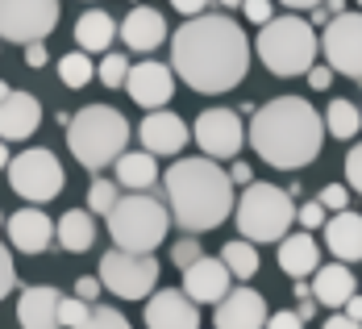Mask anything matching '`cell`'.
I'll return each instance as SVG.
<instances>
[{"mask_svg":"<svg viewBox=\"0 0 362 329\" xmlns=\"http://www.w3.org/2000/svg\"><path fill=\"white\" fill-rule=\"evenodd\" d=\"M171 67L192 92L221 96L250 71V37L225 13L187 17L171 34Z\"/></svg>","mask_w":362,"mask_h":329,"instance_id":"cell-1","label":"cell"},{"mask_svg":"<svg viewBox=\"0 0 362 329\" xmlns=\"http://www.w3.org/2000/svg\"><path fill=\"white\" fill-rule=\"evenodd\" d=\"M325 117L313 109L304 96H275L271 105L254 109L250 117V146L258 150L262 163L279 167V171H300L308 167L321 146H325Z\"/></svg>","mask_w":362,"mask_h":329,"instance_id":"cell-2","label":"cell"},{"mask_svg":"<svg viewBox=\"0 0 362 329\" xmlns=\"http://www.w3.org/2000/svg\"><path fill=\"white\" fill-rule=\"evenodd\" d=\"M167 187V209L171 221L187 233H209L229 221L233 204V175L221 171L217 158L200 154V158H175L171 171L163 175Z\"/></svg>","mask_w":362,"mask_h":329,"instance_id":"cell-3","label":"cell"},{"mask_svg":"<svg viewBox=\"0 0 362 329\" xmlns=\"http://www.w3.org/2000/svg\"><path fill=\"white\" fill-rule=\"evenodd\" d=\"M129 142V121L121 109L109 105H88L67 121V146H71L75 163L88 171H105L112 167Z\"/></svg>","mask_w":362,"mask_h":329,"instance_id":"cell-4","label":"cell"},{"mask_svg":"<svg viewBox=\"0 0 362 329\" xmlns=\"http://www.w3.org/2000/svg\"><path fill=\"white\" fill-rule=\"evenodd\" d=\"M254 50L271 75L291 79V75H308V67L317 63L321 34L304 17H271L267 25H258Z\"/></svg>","mask_w":362,"mask_h":329,"instance_id":"cell-5","label":"cell"},{"mask_svg":"<svg viewBox=\"0 0 362 329\" xmlns=\"http://www.w3.org/2000/svg\"><path fill=\"white\" fill-rule=\"evenodd\" d=\"M167 229H171V209H163V200H154L150 192L121 196L109 213V238L134 255H154L163 246Z\"/></svg>","mask_w":362,"mask_h":329,"instance_id":"cell-6","label":"cell"},{"mask_svg":"<svg viewBox=\"0 0 362 329\" xmlns=\"http://www.w3.org/2000/svg\"><path fill=\"white\" fill-rule=\"evenodd\" d=\"M233 217H238V233L250 242H284L296 221V204L275 183H246Z\"/></svg>","mask_w":362,"mask_h":329,"instance_id":"cell-7","label":"cell"},{"mask_svg":"<svg viewBox=\"0 0 362 329\" xmlns=\"http://www.w3.org/2000/svg\"><path fill=\"white\" fill-rule=\"evenodd\" d=\"M8 183H13V192H17L21 200L46 204V200H54V196L63 192L67 175H63V163H59L50 150L30 146L8 163Z\"/></svg>","mask_w":362,"mask_h":329,"instance_id":"cell-8","label":"cell"},{"mask_svg":"<svg viewBox=\"0 0 362 329\" xmlns=\"http://www.w3.org/2000/svg\"><path fill=\"white\" fill-rule=\"evenodd\" d=\"M100 284L121 300H146L158 284V262H154V255H134V250L112 246L100 258Z\"/></svg>","mask_w":362,"mask_h":329,"instance_id":"cell-9","label":"cell"},{"mask_svg":"<svg viewBox=\"0 0 362 329\" xmlns=\"http://www.w3.org/2000/svg\"><path fill=\"white\" fill-rule=\"evenodd\" d=\"M59 25V0H0V37L4 42H42Z\"/></svg>","mask_w":362,"mask_h":329,"instance_id":"cell-10","label":"cell"},{"mask_svg":"<svg viewBox=\"0 0 362 329\" xmlns=\"http://www.w3.org/2000/svg\"><path fill=\"white\" fill-rule=\"evenodd\" d=\"M321 54L337 75L362 79V13L329 17L325 34H321Z\"/></svg>","mask_w":362,"mask_h":329,"instance_id":"cell-11","label":"cell"},{"mask_svg":"<svg viewBox=\"0 0 362 329\" xmlns=\"http://www.w3.org/2000/svg\"><path fill=\"white\" fill-rule=\"evenodd\" d=\"M192 134H196V146L204 150L209 158H238L242 142H250L242 117L233 109H204L196 117Z\"/></svg>","mask_w":362,"mask_h":329,"instance_id":"cell-12","label":"cell"},{"mask_svg":"<svg viewBox=\"0 0 362 329\" xmlns=\"http://www.w3.org/2000/svg\"><path fill=\"white\" fill-rule=\"evenodd\" d=\"M125 92H129V100L142 105V109H163V105L175 96V67L146 59V63H138V67H129V75H125Z\"/></svg>","mask_w":362,"mask_h":329,"instance_id":"cell-13","label":"cell"},{"mask_svg":"<svg viewBox=\"0 0 362 329\" xmlns=\"http://www.w3.org/2000/svg\"><path fill=\"white\" fill-rule=\"evenodd\" d=\"M146 329H200V308L180 288L150 292V300H146Z\"/></svg>","mask_w":362,"mask_h":329,"instance_id":"cell-14","label":"cell"},{"mask_svg":"<svg viewBox=\"0 0 362 329\" xmlns=\"http://www.w3.org/2000/svg\"><path fill=\"white\" fill-rule=\"evenodd\" d=\"M138 138H142V150L171 158V154H180V150L187 146L192 129H187V121L175 117V112L150 109V112H146V121H142V129H138Z\"/></svg>","mask_w":362,"mask_h":329,"instance_id":"cell-15","label":"cell"},{"mask_svg":"<svg viewBox=\"0 0 362 329\" xmlns=\"http://www.w3.org/2000/svg\"><path fill=\"white\" fill-rule=\"evenodd\" d=\"M229 279H233V271L225 267V258L200 255L192 267H183V292L192 296L196 304H217V300H225Z\"/></svg>","mask_w":362,"mask_h":329,"instance_id":"cell-16","label":"cell"},{"mask_svg":"<svg viewBox=\"0 0 362 329\" xmlns=\"http://www.w3.org/2000/svg\"><path fill=\"white\" fill-rule=\"evenodd\" d=\"M217 329H267V300L254 288H229L213 308Z\"/></svg>","mask_w":362,"mask_h":329,"instance_id":"cell-17","label":"cell"},{"mask_svg":"<svg viewBox=\"0 0 362 329\" xmlns=\"http://www.w3.org/2000/svg\"><path fill=\"white\" fill-rule=\"evenodd\" d=\"M42 125V105L30 92H8L0 100V138L4 142H25Z\"/></svg>","mask_w":362,"mask_h":329,"instance_id":"cell-18","label":"cell"},{"mask_svg":"<svg viewBox=\"0 0 362 329\" xmlns=\"http://www.w3.org/2000/svg\"><path fill=\"white\" fill-rule=\"evenodd\" d=\"M121 42L129 46V50H138V54H150V50H158L163 42H167V21H163V13L158 8H129L125 13V21H121Z\"/></svg>","mask_w":362,"mask_h":329,"instance_id":"cell-19","label":"cell"},{"mask_svg":"<svg viewBox=\"0 0 362 329\" xmlns=\"http://www.w3.org/2000/svg\"><path fill=\"white\" fill-rule=\"evenodd\" d=\"M59 304H63V292L50 288V284H34L25 288L21 300H17V321L21 329H59Z\"/></svg>","mask_w":362,"mask_h":329,"instance_id":"cell-20","label":"cell"},{"mask_svg":"<svg viewBox=\"0 0 362 329\" xmlns=\"http://www.w3.org/2000/svg\"><path fill=\"white\" fill-rule=\"evenodd\" d=\"M358 292V279L350 271V262L333 258L329 267H317L313 271V300L325 304V308H346V300Z\"/></svg>","mask_w":362,"mask_h":329,"instance_id":"cell-21","label":"cell"},{"mask_svg":"<svg viewBox=\"0 0 362 329\" xmlns=\"http://www.w3.org/2000/svg\"><path fill=\"white\" fill-rule=\"evenodd\" d=\"M8 242L21 255H42L54 242V221L46 217L42 209H21V213L8 217Z\"/></svg>","mask_w":362,"mask_h":329,"instance_id":"cell-22","label":"cell"},{"mask_svg":"<svg viewBox=\"0 0 362 329\" xmlns=\"http://www.w3.org/2000/svg\"><path fill=\"white\" fill-rule=\"evenodd\" d=\"M325 246L341 262H362V213H333L325 221Z\"/></svg>","mask_w":362,"mask_h":329,"instance_id":"cell-23","label":"cell"},{"mask_svg":"<svg viewBox=\"0 0 362 329\" xmlns=\"http://www.w3.org/2000/svg\"><path fill=\"white\" fill-rule=\"evenodd\" d=\"M279 267L296 275V279H304V275H313L317 267H321V242L308 233V229H300V233H288L284 242H279Z\"/></svg>","mask_w":362,"mask_h":329,"instance_id":"cell-24","label":"cell"},{"mask_svg":"<svg viewBox=\"0 0 362 329\" xmlns=\"http://www.w3.org/2000/svg\"><path fill=\"white\" fill-rule=\"evenodd\" d=\"M121 34V25L112 21L105 8H88L79 21H75V42H79V50H88V54H105L112 42Z\"/></svg>","mask_w":362,"mask_h":329,"instance_id":"cell-25","label":"cell"},{"mask_svg":"<svg viewBox=\"0 0 362 329\" xmlns=\"http://www.w3.org/2000/svg\"><path fill=\"white\" fill-rule=\"evenodd\" d=\"M158 154H150V150H125L112 167H117V183L125 187V192H150L154 180H158V163H154Z\"/></svg>","mask_w":362,"mask_h":329,"instance_id":"cell-26","label":"cell"},{"mask_svg":"<svg viewBox=\"0 0 362 329\" xmlns=\"http://www.w3.org/2000/svg\"><path fill=\"white\" fill-rule=\"evenodd\" d=\"M54 242L63 246V250H71V255H83L92 242H96V221L88 209H71V213H63L59 225H54Z\"/></svg>","mask_w":362,"mask_h":329,"instance_id":"cell-27","label":"cell"},{"mask_svg":"<svg viewBox=\"0 0 362 329\" xmlns=\"http://www.w3.org/2000/svg\"><path fill=\"white\" fill-rule=\"evenodd\" d=\"M325 129L333 134V138H358V129H362V109L354 105V100H333L325 109Z\"/></svg>","mask_w":362,"mask_h":329,"instance_id":"cell-28","label":"cell"},{"mask_svg":"<svg viewBox=\"0 0 362 329\" xmlns=\"http://www.w3.org/2000/svg\"><path fill=\"white\" fill-rule=\"evenodd\" d=\"M221 258H225V267L233 271V279H250L254 271H258V250H254L250 238H242V242H225Z\"/></svg>","mask_w":362,"mask_h":329,"instance_id":"cell-29","label":"cell"},{"mask_svg":"<svg viewBox=\"0 0 362 329\" xmlns=\"http://www.w3.org/2000/svg\"><path fill=\"white\" fill-rule=\"evenodd\" d=\"M92 75H96V67H92V54L88 50H75V54H63L59 59V79L67 88H83Z\"/></svg>","mask_w":362,"mask_h":329,"instance_id":"cell-30","label":"cell"},{"mask_svg":"<svg viewBox=\"0 0 362 329\" xmlns=\"http://www.w3.org/2000/svg\"><path fill=\"white\" fill-rule=\"evenodd\" d=\"M117 200H121V183H112V180H92V187H88V209H92V213L109 217Z\"/></svg>","mask_w":362,"mask_h":329,"instance_id":"cell-31","label":"cell"},{"mask_svg":"<svg viewBox=\"0 0 362 329\" xmlns=\"http://www.w3.org/2000/svg\"><path fill=\"white\" fill-rule=\"evenodd\" d=\"M96 75H100V83H105V88H121V83H125V75H129V59H125V54H117V50H109V54L100 59Z\"/></svg>","mask_w":362,"mask_h":329,"instance_id":"cell-32","label":"cell"},{"mask_svg":"<svg viewBox=\"0 0 362 329\" xmlns=\"http://www.w3.org/2000/svg\"><path fill=\"white\" fill-rule=\"evenodd\" d=\"M88 313H92V304H88L83 296H63V304H59V321L67 329H79L88 321Z\"/></svg>","mask_w":362,"mask_h":329,"instance_id":"cell-33","label":"cell"},{"mask_svg":"<svg viewBox=\"0 0 362 329\" xmlns=\"http://www.w3.org/2000/svg\"><path fill=\"white\" fill-rule=\"evenodd\" d=\"M79 329H129V321L117 313V308H105V304H92V313H88V321Z\"/></svg>","mask_w":362,"mask_h":329,"instance_id":"cell-34","label":"cell"},{"mask_svg":"<svg viewBox=\"0 0 362 329\" xmlns=\"http://www.w3.org/2000/svg\"><path fill=\"white\" fill-rule=\"evenodd\" d=\"M296 221H300L304 229H325V221H329V209L321 204V200H308L304 209H296Z\"/></svg>","mask_w":362,"mask_h":329,"instance_id":"cell-35","label":"cell"},{"mask_svg":"<svg viewBox=\"0 0 362 329\" xmlns=\"http://www.w3.org/2000/svg\"><path fill=\"white\" fill-rule=\"evenodd\" d=\"M17 288V267H13V255H8V246L0 242V300Z\"/></svg>","mask_w":362,"mask_h":329,"instance_id":"cell-36","label":"cell"},{"mask_svg":"<svg viewBox=\"0 0 362 329\" xmlns=\"http://www.w3.org/2000/svg\"><path fill=\"white\" fill-rule=\"evenodd\" d=\"M325 209H333V213H341L346 204H350V187H341V183H329V187H321V196H317Z\"/></svg>","mask_w":362,"mask_h":329,"instance_id":"cell-37","label":"cell"},{"mask_svg":"<svg viewBox=\"0 0 362 329\" xmlns=\"http://www.w3.org/2000/svg\"><path fill=\"white\" fill-rule=\"evenodd\" d=\"M204 255V250H200V242H192V238H183V242H175V246H171V258H175V267H192V262H196V258Z\"/></svg>","mask_w":362,"mask_h":329,"instance_id":"cell-38","label":"cell"},{"mask_svg":"<svg viewBox=\"0 0 362 329\" xmlns=\"http://www.w3.org/2000/svg\"><path fill=\"white\" fill-rule=\"evenodd\" d=\"M346 180H350L354 192H362V142L346 154Z\"/></svg>","mask_w":362,"mask_h":329,"instance_id":"cell-39","label":"cell"},{"mask_svg":"<svg viewBox=\"0 0 362 329\" xmlns=\"http://www.w3.org/2000/svg\"><path fill=\"white\" fill-rule=\"evenodd\" d=\"M267 329H304V317H300V308H284V313L267 317Z\"/></svg>","mask_w":362,"mask_h":329,"instance_id":"cell-40","label":"cell"},{"mask_svg":"<svg viewBox=\"0 0 362 329\" xmlns=\"http://www.w3.org/2000/svg\"><path fill=\"white\" fill-rule=\"evenodd\" d=\"M242 8H246V17H250L254 25H267V21L275 17V8H271V0H246Z\"/></svg>","mask_w":362,"mask_h":329,"instance_id":"cell-41","label":"cell"},{"mask_svg":"<svg viewBox=\"0 0 362 329\" xmlns=\"http://www.w3.org/2000/svg\"><path fill=\"white\" fill-rule=\"evenodd\" d=\"M100 288H105V284H100L96 275H83V279H75V296H83L88 304H96V296H100Z\"/></svg>","mask_w":362,"mask_h":329,"instance_id":"cell-42","label":"cell"},{"mask_svg":"<svg viewBox=\"0 0 362 329\" xmlns=\"http://www.w3.org/2000/svg\"><path fill=\"white\" fill-rule=\"evenodd\" d=\"M209 4H213V0H171V8H175V13H183V17H200Z\"/></svg>","mask_w":362,"mask_h":329,"instance_id":"cell-43","label":"cell"},{"mask_svg":"<svg viewBox=\"0 0 362 329\" xmlns=\"http://www.w3.org/2000/svg\"><path fill=\"white\" fill-rule=\"evenodd\" d=\"M329 79H333V67H317V63H313V67H308V83H313V88H317V92H325L329 88Z\"/></svg>","mask_w":362,"mask_h":329,"instance_id":"cell-44","label":"cell"},{"mask_svg":"<svg viewBox=\"0 0 362 329\" xmlns=\"http://www.w3.org/2000/svg\"><path fill=\"white\" fill-rule=\"evenodd\" d=\"M25 63H30V67H46V46H42V42H30V46H25Z\"/></svg>","mask_w":362,"mask_h":329,"instance_id":"cell-45","label":"cell"},{"mask_svg":"<svg viewBox=\"0 0 362 329\" xmlns=\"http://www.w3.org/2000/svg\"><path fill=\"white\" fill-rule=\"evenodd\" d=\"M325 329H362V321H354V317H346V313H333L325 321Z\"/></svg>","mask_w":362,"mask_h":329,"instance_id":"cell-46","label":"cell"},{"mask_svg":"<svg viewBox=\"0 0 362 329\" xmlns=\"http://www.w3.org/2000/svg\"><path fill=\"white\" fill-rule=\"evenodd\" d=\"M341 313H346V317H354V321H362V296L354 292L350 300H346V308H341Z\"/></svg>","mask_w":362,"mask_h":329,"instance_id":"cell-47","label":"cell"},{"mask_svg":"<svg viewBox=\"0 0 362 329\" xmlns=\"http://www.w3.org/2000/svg\"><path fill=\"white\" fill-rule=\"evenodd\" d=\"M229 175H233V183H254V171L246 167V163H233V171H229Z\"/></svg>","mask_w":362,"mask_h":329,"instance_id":"cell-48","label":"cell"},{"mask_svg":"<svg viewBox=\"0 0 362 329\" xmlns=\"http://www.w3.org/2000/svg\"><path fill=\"white\" fill-rule=\"evenodd\" d=\"M284 8H317V4H325V0H279Z\"/></svg>","mask_w":362,"mask_h":329,"instance_id":"cell-49","label":"cell"},{"mask_svg":"<svg viewBox=\"0 0 362 329\" xmlns=\"http://www.w3.org/2000/svg\"><path fill=\"white\" fill-rule=\"evenodd\" d=\"M8 163H13V158H8V142L0 138V171H8Z\"/></svg>","mask_w":362,"mask_h":329,"instance_id":"cell-50","label":"cell"},{"mask_svg":"<svg viewBox=\"0 0 362 329\" xmlns=\"http://www.w3.org/2000/svg\"><path fill=\"white\" fill-rule=\"evenodd\" d=\"M325 8H329V13H333V17H337V13L346 8V0H325Z\"/></svg>","mask_w":362,"mask_h":329,"instance_id":"cell-51","label":"cell"},{"mask_svg":"<svg viewBox=\"0 0 362 329\" xmlns=\"http://www.w3.org/2000/svg\"><path fill=\"white\" fill-rule=\"evenodd\" d=\"M8 92H13V88H8V83H4V79H0V100H4V96H8Z\"/></svg>","mask_w":362,"mask_h":329,"instance_id":"cell-52","label":"cell"},{"mask_svg":"<svg viewBox=\"0 0 362 329\" xmlns=\"http://www.w3.org/2000/svg\"><path fill=\"white\" fill-rule=\"evenodd\" d=\"M221 4H225V8H238V4H246V0H221Z\"/></svg>","mask_w":362,"mask_h":329,"instance_id":"cell-53","label":"cell"},{"mask_svg":"<svg viewBox=\"0 0 362 329\" xmlns=\"http://www.w3.org/2000/svg\"><path fill=\"white\" fill-rule=\"evenodd\" d=\"M0 225H4V217H0Z\"/></svg>","mask_w":362,"mask_h":329,"instance_id":"cell-54","label":"cell"},{"mask_svg":"<svg viewBox=\"0 0 362 329\" xmlns=\"http://www.w3.org/2000/svg\"><path fill=\"white\" fill-rule=\"evenodd\" d=\"M358 8H362V0H358Z\"/></svg>","mask_w":362,"mask_h":329,"instance_id":"cell-55","label":"cell"}]
</instances>
